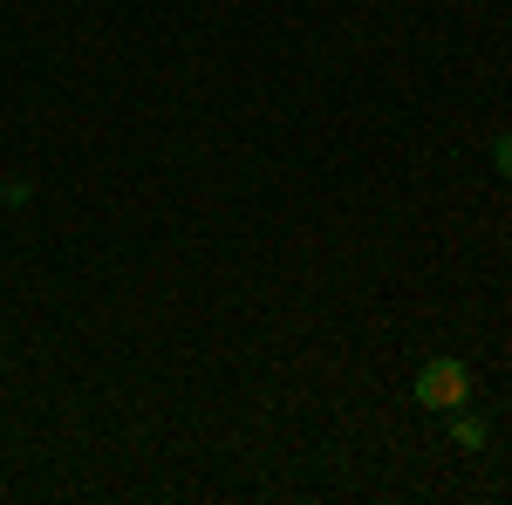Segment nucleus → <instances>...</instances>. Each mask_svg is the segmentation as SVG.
<instances>
[{"label":"nucleus","instance_id":"obj_1","mask_svg":"<svg viewBox=\"0 0 512 505\" xmlns=\"http://www.w3.org/2000/svg\"><path fill=\"white\" fill-rule=\"evenodd\" d=\"M472 389H478V376H472V362H458V355H431V362L417 369V403L437 410V417L465 410V403H472Z\"/></svg>","mask_w":512,"mask_h":505},{"label":"nucleus","instance_id":"obj_2","mask_svg":"<svg viewBox=\"0 0 512 505\" xmlns=\"http://www.w3.org/2000/svg\"><path fill=\"white\" fill-rule=\"evenodd\" d=\"M451 437H458V451H485L492 444L485 417H472V410H451Z\"/></svg>","mask_w":512,"mask_h":505},{"label":"nucleus","instance_id":"obj_3","mask_svg":"<svg viewBox=\"0 0 512 505\" xmlns=\"http://www.w3.org/2000/svg\"><path fill=\"white\" fill-rule=\"evenodd\" d=\"M492 164H499V178L512 185V130H499V144H492Z\"/></svg>","mask_w":512,"mask_h":505}]
</instances>
